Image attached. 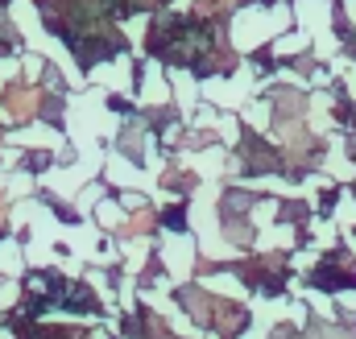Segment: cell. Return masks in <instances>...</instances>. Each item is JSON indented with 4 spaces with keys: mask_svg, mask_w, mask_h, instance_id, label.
<instances>
[{
    "mask_svg": "<svg viewBox=\"0 0 356 339\" xmlns=\"http://www.w3.org/2000/svg\"><path fill=\"white\" fill-rule=\"evenodd\" d=\"M4 112H8L13 120H29V116L38 112V95L25 91V87H8V91H4Z\"/></svg>",
    "mask_w": 356,
    "mask_h": 339,
    "instance_id": "obj_1",
    "label": "cell"
},
{
    "mask_svg": "<svg viewBox=\"0 0 356 339\" xmlns=\"http://www.w3.org/2000/svg\"><path fill=\"white\" fill-rule=\"evenodd\" d=\"M0 215H4V207H0Z\"/></svg>",
    "mask_w": 356,
    "mask_h": 339,
    "instance_id": "obj_2",
    "label": "cell"
}]
</instances>
